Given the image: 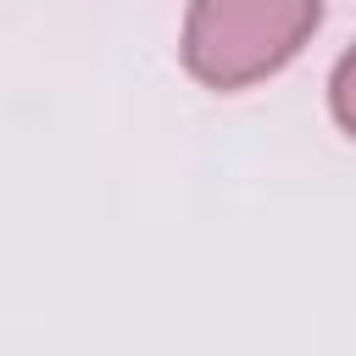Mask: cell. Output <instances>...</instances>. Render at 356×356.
<instances>
[{
	"mask_svg": "<svg viewBox=\"0 0 356 356\" xmlns=\"http://www.w3.org/2000/svg\"><path fill=\"white\" fill-rule=\"evenodd\" d=\"M317 22L323 0H189L178 56L195 83L234 95L284 72Z\"/></svg>",
	"mask_w": 356,
	"mask_h": 356,
	"instance_id": "obj_1",
	"label": "cell"
},
{
	"mask_svg": "<svg viewBox=\"0 0 356 356\" xmlns=\"http://www.w3.org/2000/svg\"><path fill=\"white\" fill-rule=\"evenodd\" d=\"M328 111H334V122L356 139V44L334 61V72H328Z\"/></svg>",
	"mask_w": 356,
	"mask_h": 356,
	"instance_id": "obj_2",
	"label": "cell"
}]
</instances>
